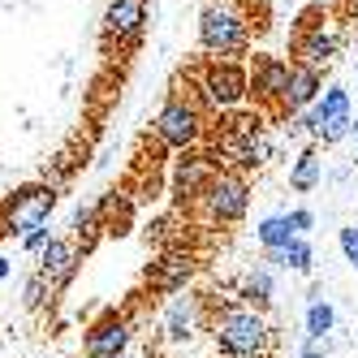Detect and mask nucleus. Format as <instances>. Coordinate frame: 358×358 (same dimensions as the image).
I'll return each mask as SVG.
<instances>
[{"instance_id": "nucleus-1", "label": "nucleus", "mask_w": 358, "mask_h": 358, "mask_svg": "<svg viewBox=\"0 0 358 358\" xmlns=\"http://www.w3.org/2000/svg\"><path fill=\"white\" fill-rule=\"evenodd\" d=\"M208 332H212V341L224 358H264L276 341L264 311H250L242 302H229L220 311L208 306Z\"/></svg>"}, {"instance_id": "nucleus-2", "label": "nucleus", "mask_w": 358, "mask_h": 358, "mask_svg": "<svg viewBox=\"0 0 358 358\" xmlns=\"http://www.w3.org/2000/svg\"><path fill=\"white\" fill-rule=\"evenodd\" d=\"M294 134H306L311 143H341L354 134V104H350V91L341 83H328L320 91V99L311 104V113L294 117Z\"/></svg>"}, {"instance_id": "nucleus-3", "label": "nucleus", "mask_w": 358, "mask_h": 358, "mask_svg": "<svg viewBox=\"0 0 358 358\" xmlns=\"http://www.w3.org/2000/svg\"><path fill=\"white\" fill-rule=\"evenodd\" d=\"M199 48L208 57H220V61H234L250 48V22L238 5L229 0H212L208 9L199 13Z\"/></svg>"}, {"instance_id": "nucleus-4", "label": "nucleus", "mask_w": 358, "mask_h": 358, "mask_svg": "<svg viewBox=\"0 0 358 358\" xmlns=\"http://www.w3.org/2000/svg\"><path fill=\"white\" fill-rule=\"evenodd\" d=\"M194 91H199V99H203L212 113L224 117V113H238L246 99H250V73H246V65H238V61L208 57V61L199 65Z\"/></svg>"}, {"instance_id": "nucleus-5", "label": "nucleus", "mask_w": 358, "mask_h": 358, "mask_svg": "<svg viewBox=\"0 0 358 358\" xmlns=\"http://www.w3.org/2000/svg\"><path fill=\"white\" fill-rule=\"evenodd\" d=\"M156 138L173 151H190L199 138H203V113L190 95H169L164 99V108L156 113Z\"/></svg>"}, {"instance_id": "nucleus-6", "label": "nucleus", "mask_w": 358, "mask_h": 358, "mask_svg": "<svg viewBox=\"0 0 358 358\" xmlns=\"http://www.w3.org/2000/svg\"><path fill=\"white\" fill-rule=\"evenodd\" d=\"M199 208H203V216H208L212 224H238L246 216V208H250V182L242 173H234V169H220L216 182L203 190Z\"/></svg>"}, {"instance_id": "nucleus-7", "label": "nucleus", "mask_w": 358, "mask_h": 358, "mask_svg": "<svg viewBox=\"0 0 358 358\" xmlns=\"http://www.w3.org/2000/svg\"><path fill=\"white\" fill-rule=\"evenodd\" d=\"M220 173V160L212 156V151H182V160L173 164V199L177 203H199L203 190H208L216 182Z\"/></svg>"}, {"instance_id": "nucleus-8", "label": "nucleus", "mask_w": 358, "mask_h": 358, "mask_svg": "<svg viewBox=\"0 0 358 358\" xmlns=\"http://www.w3.org/2000/svg\"><path fill=\"white\" fill-rule=\"evenodd\" d=\"M130 341H134V320L121 315V311H108V315H99L87 328L83 354L87 358H121L125 350H130Z\"/></svg>"}, {"instance_id": "nucleus-9", "label": "nucleus", "mask_w": 358, "mask_h": 358, "mask_svg": "<svg viewBox=\"0 0 358 358\" xmlns=\"http://www.w3.org/2000/svg\"><path fill=\"white\" fill-rule=\"evenodd\" d=\"M289 65L285 57H250V99L259 108H276L280 113V99H285V87H289Z\"/></svg>"}, {"instance_id": "nucleus-10", "label": "nucleus", "mask_w": 358, "mask_h": 358, "mask_svg": "<svg viewBox=\"0 0 358 358\" xmlns=\"http://www.w3.org/2000/svg\"><path fill=\"white\" fill-rule=\"evenodd\" d=\"M52 208H57V190H52V186H35V190H27V194H17V199L9 203V216H5L9 234L27 238L31 229L48 224V216H52Z\"/></svg>"}, {"instance_id": "nucleus-11", "label": "nucleus", "mask_w": 358, "mask_h": 358, "mask_svg": "<svg viewBox=\"0 0 358 358\" xmlns=\"http://www.w3.org/2000/svg\"><path fill=\"white\" fill-rule=\"evenodd\" d=\"M337 48H341V39L324 22H302L298 35H294V65H311L324 73V65L337 57Z\"/></svg>"}, {"instance_id": "nucleus-12", "label": "nucleus", "mask_w": 358, "mask_h": 358, "mask_svg": "<svg viewBox=\"0 0 358 358\" xmlns=\"http://www.w3.org/2000/svg\"><path fill=\"white\" fill-rule=\"evenodd\" d=\"M203 324H208V302L203 298H173L169 311H164V337L173 345H190Z\"/></svg>"}, {"instance_id": "nucleus-13", "label": "nucleus", "mask_w": 358, "mask_h": 358, "mask_svg": "<svg viewBox=\"0 0 358 358\" xmlns=\"http://www.w3.org/2000/svg\"><path fill=\"white\" fill-rule=\"evenodd\" d=\"M48 285H52V294H61L73 272H78V242H69V238H52L43 250H39V268H35Z\"/></svg>"}, {"instance_id": "nucleus-14", "label": "nucleus", "mask_w": 358, "mask_h": 358, "mask_svg": "<svg viewBox=\"0 0 358 358\" xmlns=\"http://www.w3.org/2000/svg\"><path fill=\"white\" fill-rule=\"evenodd\" d=\"M324 91V73L311 69V65H289V87H285V99H280V117H302L311 113V104Z\"/></svg>"}, {"instance_id": "nucleus-15", "label": "nucleus", "mask_w": 358, "mask_h": 358, "mask_svg": "<svg viewBox=\"0 0 358 358\" xmlns=\"http://www.w3.org/2000/svg\"><path fill=\"white\" fill-rule=\"evenodd\" d=\"M143 22H147V9H143V0H108V13H104V31H108L117 43H130V39H138Z\"/></svg>"}, {"instance_id": "nucleus-16", "label": "nucleus", "mask_w": 358, "mask_h": 358, "mask_svg": "<svg viewBox=\"0 0 358 358\" xmlns=\"http://www.w3.org/2000/svg\"><path fill=\"white\" fill-rule=\"evenodd\" d=\"M238 298H242V306H250V311H268L272 298H276V276H272V264H255V268L242 276Z\"/></svg>"}, {"instance_id": "nucleus-17", "label": "nucleus", "mask_w": 358, "mask_h": 358, "mask_svg": "<svg viewBox=\"0 0 358 358\" xmlns=\"http://www.w3.org/2000/svg\"><path fill=\"white\" fill-rule=\"evenodd\" d=\"M190 272H194V264L186 259V255H169V259H160L156 276H151V289L156 294H182Z\"/></svg>"}, {"instance_id": "nucleus-18", "label": "nucleus", "mask_w": 358, "mask_h": 358, "mask_svg": "<svg viewBox=\"0 0 358 358\" xmlns=\"http://www.w3.org/2000/svg\"><path fill=\"white\" fill-rule=\"evenodd\" d=\"M255 238H259V246H264V259L268 255H280L298 234L289 229V216H264L259 224H255Z\"/></svg>"}, {"instance_id": "nucleus-19", "label": "nucleus", "mask_w": 358, "mask_h": 358, "mask_svg": "<svg viewBox=\"0 0 358 358\" xmlns=\"http://www.w3.org/2000/svg\"><path fill=\"white\" fill-rule=\"evenodd\" d=\"M264 264H272V268H289V272H298V276H306L315 268V246L306 242V238H294L280 255H268Z\"/></svg>"}, {"instance_id": "nucleus-20", "label": "nucleus", "mask_w": 358, "mask_h": 358, "mask_svg": "<svg viewBox=\"0 0 358 358\" xmlns=\"http://www.w3.org/2000/svg\"><path fill=\"white\" fill-rule=\"evenodd\" d=\"M320 177H324V160L315 156V147L298 151V160H294V169H289V186H294L298 194H306V190L320 186Z\"/></svg>"}, {"instance_id": "nucleus-21", "label": "nucleus", "mask_w": 358, "mask_h": 358, "mask_svg": "<svg viewBox=\"0 0 358 358\" xmlns=\"http://www.w3.org/2000/svg\"><path fill=\"white\" fill-rule=\"evenodd\" d=\"M332 328H337V311H332V302L311 294L306 302V337H332Z\"/></svg>"}, {"instance_id": "nucleus-22", "label": "nucleus", "mask_w": 358, "mask_h": 358, "mask_svg": "<svg viewBox=\"0 0 358 358\" xmlns=\"http://www.w3.org/2000/svg\"><path fill=\"white\" fill-rule=\"evenodd\" d=\"M22 298H27V306H31V311H35V306H43L48 298H52V285H48V280L35 272L31 280H27V289H22Z\"/></svg>"}, {"instance_id": "nucleus-23", "label": "nucleus", "mask_w": 358, "mask_h": 358, "mask_svg": "<svg viewBox=\"0 0 358 358\" xmlns=\"http://www.w3.org/2000/svg\"><path fill=\"white\" fill-rule=\"evenodd\" d=\"M337 246H341V255H345V264L358 272V224H345L341 234H337Z\"/></svg>"}, {"instance_id": "nucleus-24", "label": "nucleus", "mask_w": 358, "mask_h": 358, "mask_svg": "<svg viewBox=\"0 0 358 358\" xmlns=\"http://www.w3.org/2000/svg\"><path fill=\"white\" fill-rule=\"evenodd\" d=\"M48 242H52V229H48V224H39V229H31V234L22 238V250H27V255H39Z\"/></svg>"}, {"instance_id": "nucleus-25", "label": "nucleus", "mask_w": 358, "mask_h": 358, "mask_svg": "<svg viewBox=\"0 0 358 358\" xmlns=\"http://www.w3.org/2000/svg\"><path fill=\"white\" fill-rule=\"evenodd\" d=\"M285 216H289V229H294L298 238L311 234V224H315V212H311V208H294V212H285Z\"/></svg>"}, {"instance_id": "nucleus-26", "label": "nucleus", "mask_w": 358, "mask_h": 358, "mask_svg": "<svg viewBox=\"0 0 358 358\" xmlns=\"http://www.w3.org/2000/svg\"><path fill=\"white\" fill-rule=\"evenodd\" d=\"M298 354H302V358H328V354H332V337H306Z\"/></svg>"}, {"instance_id": "nucleus-27", "label": "nucleus", "mask_w": 358, "mask_h": 358, "mask_svg": "<svg viewBox=\"0 0 358 358\" xmlns=\"http://www.w3.org/2000/svg\"><path fill=\"white\" fill-rule=\"evenodd\" d=\"M9 272H13V264H9V259H5V255H0V280H5V276H9Z\"/></svg>"}, {"instance_id": "nucleus-28", "label": "nucleus", "mask_w": 358, "mask_h": 358, "mask_svg": "<svg viewBox=\"0 0 358 358\" xmlns=\"http://www.w3.org/2000/svg\"><path fill=\"white\" fill-rule=\"evenodd\" d=\"M350 138H354V147H358V121H354V134H350Z\"/></svg>"}, {"instance_id": "nucleus-29", "label": "nucleus", "mask_w": 358, "mask_h": 358, "mask_svg": "<svg viewBox=\"0 0 358 358\" xmlns=\"http://www.w3.org/2000/svg\"><path fill=\"white\" fill-rule=\"evenodd\" d=\"M354 73H358V65H354Z\"/></svg>"}, {"instance_id": "nucleus-30", "label": "nucleus", "mask_w": 358, "mask_h": 358, "mask_svg": "<svg viewBox=\"0 0 358 358\" xmlns=\"http://www.w3.org/2000/svg\"><path fill=\"white\" fill-rule=\"evenodd\" d=\"M121 358H125V354H121Z\"/></svg>"}]
</instances>
